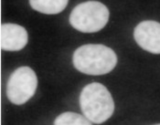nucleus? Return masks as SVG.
I'll return each instance as SVG.
<instances>
[{"instance_id": "8", "label": "nucleus", "mask_w": 160, "mask_h": 125, "mask_svg": "<svg viewBox=\"0 0 160 125\" xmlns=\"http://www.w3.org/2000/svg\"><path fill=\"white\" fill-rule=\"evenodd\" d=\"M54 125H92L91 122L82 115L75 113H64L59 115Z\"/></svg>"}, {"instance_id": "2", "label": "nucleus", "mask_w": 160, "mask_h": 125, "mask_svg": "<svg viewBox=\"0 0 160 125\" xmlns=\"http://www.w3.org/2000/svg\"><path fill=\"white\" fill-rule=\"evenodd\" d=\"M80 104L85 117L96 124L106 122L114 111L111 93L106 87L97 82L90 83L83 88Z\"/></svg>"}, {"instance_id": "1", "label": "nucleus", "mask_w": 160, "mask_h": 125, "mask_svg": "<svg viewBox=\"0 0 160 125\" xmlns=\"http://www.w3.org/2000/svg\"><path fill=\"white\" fill-rule=\"evenodd\" d=\"M74 67L88 75H103L111 72L117 64L113 50L101 44L83 45L75 50L72 58Z\"/></svg>"}, {"instance_id": "7", "label": "nucleus", "mask_w": 160, "mask_h": 125, "mask_svg": "<svg viewBox=\"0 0 160 125\" xmlns=\"http://www.w3.org/2000/svg\"><path fill=\"white\" fill-rule=\"evenodd\" d=\"M69 0H29L31 7L38 12L55 15L63 11Z\"/></svg>"}, {"instance_id": "5", "label": "nucleus", "mask_w": 160, "mask_h": 125, "mask_svg": "<svg viewBox=\"0 0 160 125\" xmlns=\"http://www.w3.org/2000/svg\"><path fill=\"white\" fill-rule=\"evenodd\" d=\"M136 43L153 54H160V23L157 21H143L134 30Z\"/></svg>"}, {"instance_id": "3", "label": "nucleus", "mask_w": 160, "mask_h": 125, "mask_svg": "<svg viewBox=\"0 0 160 125\" xmlns=\"http://www.w3.org/2000/svg\"><path fill=\"white\" fill-rule=\"evenodd\" d=\"M109 10L99 1L79 4L70 15V23L75 29L84 33H94L102 29L108 22Z\"/></svg>"}, {"instance_id": "6", "label": "nucleus", "mask_w": 160, "mask_h": 125, "mask_svg": "<svg viewBox=\"0 0 160 125\" xmlns=\"http://www.w3.org/2000/svg\"><path fill=\"white\" fill-rule=\"evenodd\" d=\"M28 32L23 26L13 23H6L0 28V47L7 51H18L27 45Z\"/></svg>"}, {"instance_id": "4", "label": "nucleus", "mask_w": 160, "mask_h": 125, "mask_svg": "<svg viewBox=\"0 0 160 125\" xmlns=\"http://www.w3.org/2000/svg\"><path fill=\"white\" fill-rule=\"evenodd\" d=\"M38 79L29 67H20L10 75L7 85L8 100L16 105L26 103L36 92Z\"/></svg>"}, {"instance_id": "9", "label": "nucleus", "mask_w": 160, "mask_h": 125, "mask_svg": "<svg viewBox=\"0 0 160 125\" xmlns=\"http://www.w3.org/2000/svg\"><path fill=\"white\" fill-rule=\"evenodd\" d=\"M156 125H160V124H156Z\"/></svg>"}]
</instances>
